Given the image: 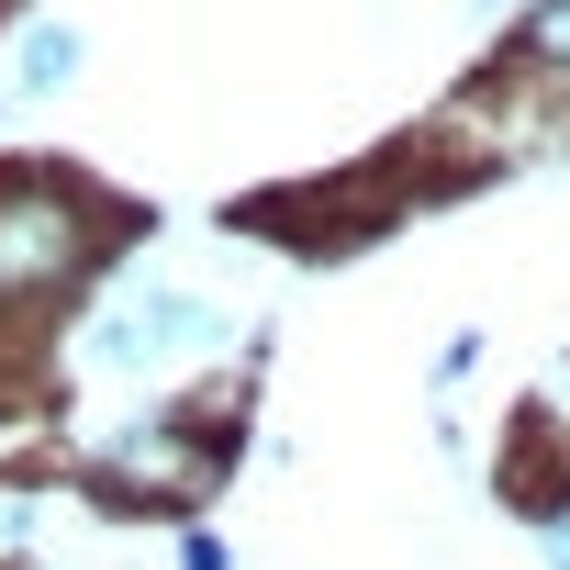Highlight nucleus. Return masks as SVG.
I'll return each mask as SVG.
<instances>
[{
    "label": "nucleus",
    "mask_w": 570,
    "mask_h": 570,
    "mask_svg": "<svg viewBox=\"0 0 570 570\" xmlns=\"http://www.w3.org/2000/svg\"><path fill=\"white\" fill-rule=\"evenodd\" d=\"M90 370H168V358H202V347H224V314L202 303V292H124L112 314H90Z\"/></svg>",
    "instance_id": "2"
},
{
    "label": "nucleus",
    "mask_w": 570,
    "mask_h": 570,
    "mask_svg": "<svg viewBox=\"0 0 570 570\" xmlns=\"http://www.w3.org/2000/svg\"><path fill=\"white\" fill-rule=\"evenodd\" d=\"M179 570H235V548H224L213 525H190V537H179Z\"/></svg>",
    "instance_id": "6"
},
{
    "label": "nucleus",
    "mask_w": 570,
    "mask_h": 570,
    "mask_svg": "<svg viewBox=\"0 0 570 570\" xmlns=\"http://www.w3.org/2000/svg\"><path fill=\"white\" fill-rule=\"evenodd\" d=\"M548 570H570V514H548Z\"/></svg>",
    "instance_id": "7"
},
{
    "label": "nucleus",
    "mask_w": 570,
    "mask_h": 570,
    "mask_svg": "<svg viewBox=\"0 0 570 570\" xmlns=\"http://www.w3.org/2000/svg\"><path fill=\"white\" fill-rule=\"evenodd\" d=\"M101 481L135 503V492H168V503H190L202 481H213V436H190V425H135V436H112L101 448Z\"/></svg>",
    "instance_id": "3"
},
{
    "label": "nucleus",
    "mask_w": 570,
    "mask_h": 570,
    "mask_svg": "<svg viewBox=\"0 0 570 570\" xmlns=\"http://www.w3.org/2000/svg\"><path fill=\"white\" fill-rule=\"evenodd\" d=\"M112 246V202L57 168H0V325H35L68 303Z\"/></svg>",
    "instance_id": "1"
},
{
    "label": "nucleus",
    "mask_w": 570,
    "mask_h": 570,
    "mask_svg": "<svg viewBox=\"0 0 570 570\" xmlns=\"http://www.w3.org/2000/svg\"><path fill=\"white\" fill-rule=\"evenodd\" d=\"M12 79H23V90H68V79H79V35H68V23H35V35L12 46Z\"/></svg>",
    "instance_id": "4"
},
{
    "label": "nucleus",
    "mask_w": 570,
    "mask_h": 570,
    "mask_svg": "<svg viewBox=\"0 0 570 570\" xmlns=\"http://www.w3.org/2000/svg\"><path fill=\"white\" fill-rule=\"evenodd\" d=\"M514 57L570 79V0H537V12H525V35H514Z\"/></svg>",
    "instance_id": "5"
}]
</instances>
